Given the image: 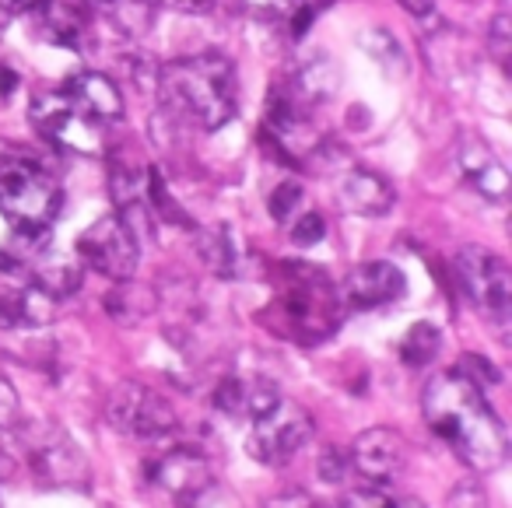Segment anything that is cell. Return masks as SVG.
I'll list each match as a JSON object with an SVG mask.
<instances>
[{
  "instance_id": "1",
  "label": "cell",
  "mask_w": 512,
  "mask_h": 508,
  "mask_svg": "<svg viewBox=\"0 0 512 508\" xmlns=\"http://www.w3.org/2000/svg\"><path fill=\"white\" fill-rule=\"evenodd\" d=\"M425 421L470 470L484 473L502 466L505 452H509V435L491 403L481 396L477 382L467 372L453 368V372L435 375L425 386Z\"/></svg>"
},
{
  "instance_id": "2",
  "label": "cell",
  "mask_w": 512,
  "mask_h": 508,
  "mask_svg": "<svg viewBox=\"0 0 512 508\" xmlns=\"http://www.w3.org/2000/svg\"><path fill=\"white\" fill-rule=\"evenodd\" d=\"M155 92L169 113L190 116L204 130H221L235 116V67L221 53H200L158 67Z\"/></svg>"
},
{
  "instance_id": "3",
  "label": "cell",
  "mask_w": 512,
  "mask_h": 508,
  "mask_svg": "<svg viewBox=\"0 0 512 508\" xmlns=\"http://www.w3.org/2000/svg\"><path fill=\"white\" fill-rule=\"evenodd\" d=\"M341 295L337 284L309 263H288L278 298L267 309V326L295 344H323L341 323Z\"/></svg>"
},
{
  "instance_id": "4",
  "label": "cell",
  "mask_w": 512,
  "mask_h": 508,
  "mask_svg": "<svg viewBox=\"0 0 512 508\" xmlns=\"http://www.w3.org/2000/svg\"><path fill=\"white\" fill-rule=\"evenodd\" d=\"M64 207V190L32 158L0 151V214L15 225V232L43 235Z\"/></svg>"
},
{
  "instance_id": "5",
  "label": "cell",
  "mask_w": 512,
  "mask_h": 508,
  "mask_svg": "<svg viewBox=\"0 0 512 508\" xmlns=\"http://www.w3.org/2000/svg\"><path fill=\"white\" fill-rule=\"evenodd\" d=\"M456 281H460L463 295L488 316L491 323L505 326L512 312V270L498 253L484 246H463L453 260Z\"/></svg>"
},
{
  "instance_id": "6",
  "label": "cell",
  "mask_w": 512,
  "mask_h": 508,
  "mask_svg": "<svg viewBox=\"0 0 512 508\" xmlns=\"http://www.w3.org/2000/svg\"><path fill=\"white\" fill-rule=\"evenodd\" d=\"M106 417L120 435L130 438H155L169 435L176 428V410L165 396H158L155 389L141 386V382H120L113 386L106 400Z\"/></svg>"
},
{
  "instance_id": "7",
  "label": "cell",
  "mask_w": 512,
  "mask_h": 508,
  "mask_svg": "<svg viewBox=\"0 0 512 508\" xmlns=\"http://www.w3.org/2000/svg\"><path fill=\"white\" fill-rule=\"evenodd\" d=\"M78 256L85 260V267H92L95 274L109 277V281H130L137 270V235L120 214H106L95 225H88L78 239Z\"/></svg>"
},
{
  "instance_id": "8",
  "label": "cell",
  "mask_w": 512,
  "mask_h": 508,
  "mask_svg": "<svg viewBox=\"0 0 512 508\" xmlns=\"http://www.w3.org/2000/svg\"><path fill=\"white\" fill-rule=\"evenodd\" d=\"M309 435H313V421H309L306 410L281 400L271 414L256 417L253 421V431H249V438H246V449L256 463L285 466L288 459L309 442Z\"/></svg>"
},
{
  "instance_id": "9",
  "label": "cell",
  "mask_w": 512,
  "mask_h": 508,
  "mask_svg": "<svg viewBox=\"0 0 512 508\" xmlns=\"http://www.w3.org/2000/svg\"><path fill=\"white\" fill-rule=\"evenodd\" d=\"M29 120L36 127V134L43 141L57 144V148L81 151V155L99 151L102 130L92 127L88 120H81L78 109L64 99V92H39L29 106Z\"/></svg>"
},
{
  "instance_id": "10",
  "label": "cell",
  "mask_w": 512,
  "mask_h": 508,
  "mask_svg": "<svg viewBox=\"0 0 512 508\" xmlns=\"http://www.w3.org/2000/svg\"><path fill=\"white\" fill-rule=\"evenodd\" d=\"M144 480H148L151 487H158V491H165L169 498H176L183 508L214 484L211 463H207L197 449H186V445L151 456L148 463H144Z\"/></svg>"
},
{
  "instance_id": "11",
  "label": "cell",
  "mask_w": 512,
  "mask_h": 508,
  "mask_svg": "<svg viewBox=\"0 0 512 508\" xmlns=\"http://www.w3.org/2000/svg\"><path fill=\"white\" fill-rule=\"evenodd\" d=\"M60 92H64V99L78 109L81 120H88L99 130L123 116V92L109 74L81 71V74H74Z\"/></svg>"
},
{
  "instance_id": "12",
  "label": "cell",
  "mask_w": 512,
  "mask_h": 508,
  "mask_svg": "<svg viewBox=\"0 0 512 508\" xmlns=\"http://www.w3.org/2000/svg\"><path fill=\"white\" fill-rule=\"evenodd\" d=\"M337 295H341V305H351V309H379L404 295V274L386 260L362 263L344 277Z\"/></svg>"
},
{
  "instance_id": "13",
  "label": "cell",
  "mask_w": 512,
  "mask_h": 508,
  "mask_svg": "<svg viewBox=\"0 0 512 508\" xmlns=\"http://www.w3.org/2000/svg\"><path fill=\"white\" fill-rule=\"evenodd\" d=\"M351 463H355V470L362 473V477L386 484V480H393L400 470H404L407 445L397 431L369 428L355 438V445H351Z\"/></svg>"
},
{
  "instance_id": "14",
  "label": "cell",
  "mask_w": 512,
  "mask_h": 508,
  "mask_svg": "<svg viewBox=\"0 0 512 508\" xmlns=\"http://www.w3.org/2000/svg\"><path fill=\"white\" fill-rule=\"evenodd\" d=\"M278 403H281V389L271 379H264V375H253V379L232 375V379H225L214 389V407L228 417H249V421H256V417L271 414Z\"/></svg>"
},
{
  "instance_id": "15",
  "label": "cell",
  "mask_w": 512,
  "mask_h": 508,
  "mask_svg": "<svg viewBox=\"0 0 512 508\" xmlns=\"http://www.w3.org/2000/svg\"><path fill=\"white\" fill-rule=\"evenodd\" d=\"M53 319V298L32 284H0V330L43 326Z\"/></svg>"
},
{
  "instance_id": "16",
  "label": "cell",
  "mask_w": 512,
  "mask_h": 508,
  "mask_svg": "<svg viewBox=\"0 0 512 508\" xmlns=\"http://www.w3.org/2000/svg\"><path fill=\"white\" fill-rule=\"evenodd\" d=\"M460 169L470 179L477 193H484L488 200H505L509 193V172L498 162V155L481 141H467L460 148Z\"/></svg>"
},
{
  "instance_id": "17",
  "label": "cell",
  "mask_w": 512,
  "mask_h": 508,
  "mask_svg": "<svg viewBox=\"0 0 512 508\" xmlns=\"http://www.w3.org/2000/svg\"><path fill=\"white\" fill-rule=\"evenodd\" d=\"M341 204L351 214H362V218H379L393 207V190L383 176L369 169H355L344 176L341 183Z\"/></svg>"
},
{
  "instance_id": "18",
  "label": "cell",
  "mask_w": 512,
  "mask_h": 508,
  "mask_svg": "<svg viewBox=\"0 0 512 508\" xmlns=\"http://www.w3.org/2000/svg\"><path fill=\"white\" fill-rule=\"evenodd\" d=\"M32 18H36V36L53 46L78 50L81 39H85V15L74 8L71 0H46L43 8L32 11Z\"/></svg>"
},
{
  "instance_id": "19",
  "label": "cell",
  "mask_w": 512,
  "mask_h": 508,
  "mask_svg": "<svg viewBox=\"0 0 512 508\" xmlns=\"http://www.w3.org/2000/svg\"><path fill=\"white\" fill-rule=\"evenodd\" d=\"M334 88H337V67H334V60H327V57H320V60H313V64H306L299 71V78L292 81L295 99H299L306 109H313V106H320V102H327L330 95H334Z\"/></svg>"
},
{
  "instance_id": "20",
  "label": "cell",
  "mask_w": 512,
  "mask_h": 508,
  "mask_svg": "<svg viewBox=\"0 0 512 508\" xmlns=\"http://www.w3.org/2000/svg\"><path fill=\"white\" fill-rule=\"evenodd\" d=\"M32 459H36V466L43 470V477L53 480V484L85 487V463H81V456H78L74 445L60 442V445H53V449L32 452Z\"/></svg>"
},
{
  "instance_id": "21",
  "label": "cell",
  "mask_w": 512,
  "mask_h": 508,
  "mask_svg": "<svg viewBox=\"0 0 512 508\" xmlns=\"http://www.w3.org/2000/svg\"><path fill=\"white\" fill-rule=\"evenodd\" d=\"M197 253L214 274L228 277L235 270V242L225 225L211 228V232H197Z\"/></svg>"
},
{
  "instance_id": "22",
  "label": "cell",
  "mask_w": 512,
  "mask_h": 508,
  "mask_svg": "<svg viewBox=\"0 0 512 508\" xmlns=\"http://www.w3.org/2000/svg\"><path fill=\"white\" fill-rule=\"evenodd\" d=\"M439 344H442V333L432 323H414L404 333V340H400V358L411 368H425L439 354Z\"/></svg>"
},
{
  "instance_id": "23",
  "label": "cell",
  "mask_w": 512,
  "mask_h": 508,
  "mask_svg": "<svg viewBox=\"0 0 512 508\" xmlns=\"http://www.w3.org/2000/svg\"><path fill=\"white\" fill-rule=\"evenodd\" d=\"M242 11L260 22H292L306 0H239Z\"/></svg>"
},
{
  "instance_id": "24",
  "label": "cell",
  "mask_w": 512,
  "mask_h": 508,
  "mask_svg": "<svg viewBox=\"0 0 512 508\" xmlns=\"http://www.w3.org/2000/svg\"><path fill=\"white\" fill-rule=\"evenodd\" d=\"M362 46L372 53V60H379L383 67L404 71V50H400V43L386 29H376L372 36H362Z\"/></svg>"
},
{
  "instance_id": "25",
  "label": "cell",
  "mask_w": 512,
  "mask_h": 508,
  "mask_svg": "<svg viewBox=\"0 0 512 508\" xmlns=\"http://www.w3.org/2000/svg\"><path fill=\"white\" fill-rule=\"evenodd\" d=\"M155 11H158V0H120L116 15H120L123 29H130L134 36H141V32L151 29V22H155Z\"/></svg>"
},
{
  "instance_id": "26",
  "label": "cell",
  "mask_w": 512,
  "mask_h": 508,
  "mask_svg": "<svg viewBox=\"0 0 512 508\" xmlns=\"http://www.w3.org/2000/svg\"><path fill=\"white\" fill-rule=\"evenodd\" d=\"M299 204H302V186L295 183V179H285V183L271 193V204L267 207H271V218L285 225V221L299 211Z\"/></svg>"
},
{
  "instance_id": "27",
  "label": "cell",
  "mask_w": 512,
  "mask_h": 508,
  "mask_svg": "<svg viewBox=\"0 0 512 508\" xmlns=\"http://www.w3.org/2000/svg\"><path fill=\"white\" fill-rule=\"evenodd\" d=\"M488 50H491V57L498 60V64H509V53H512V18L505 15H495V22H491V29H488Z\"/></svg>"
},
{
  "instance_id": "28",
  "label": "cell",
  "mask_w": 512,
  "mask_h": 508,
  "mask_svg": "<svg viewBox=\"0 0 512 508\" xmlns=\"http://www.w3.org/2000/svg\"><path fill=\"white\" fill-rule=\"evenodd\" d=\"M292 242L299 249H309V246H316V242L327 235V221H323V214H316V211H309V214H302L299 221L292 225Z\"/></svg>"
},
{
  "instance_id": "29",
  "label": "cell",
  "mask_w": 512,
  "mask_h": 508,
  "mask_svg": "<svg viewBox=\"0 0 512 508\" xmlns=\"http://www.w3.org/2000/svg\"><path fill=\"white\" fill-rule=\"evenodd\" d=\"M18 393L15 386H11L4 375H0V428H11V424H18Z\"/></svg>"
},
{
  "instance_id": "30",
  "label": "cell",
  "mask_w": 512,
  "mask_h": 508,
  "mask_svg": "<svg viewBox=\"0 0 512 508\" xmlns=\"http://www.w3.org/2000/svg\"><path fill=\"white\" fill-rule=\"evenodd\" d=\"M344 470H348V456H344V452H337V449L323 452V459H320V473H323V477H327V480H341Z\"/></svg>"
},
{
  "instance_id": "31",
  "label": "cell",
  "mask_w": 512,
  "mask_h": 508,
  "mask_svg": "<svg viewBox=\"0 0 512 508\" xmlns=\"http://www.w3.org/2000/svg\"><path fill=\"white\" fill-rule=\"evenodd\" d=\"M158 4L179 11V15H207L214 8V0H158Z\"/></svg>"
},
{
  "instance_id": "32",
  "label": "cell",
  "mask_w": 512,
  "mask_h": 508,
  "mask_svg": "<svg viewBox=\"0 0 512 508\" xmlns=\"http://www.w3.org/2000/svg\"><path fill=\"white\" fill-rule=\"evenodd\" d=\"M397 4L407 11V15H414V18H428L435 11L432 0H397Z\"/></svg>"
},
{
  "instance_id": "33",
  "label": "cell",
  "mask_w": 512,
  "mask_h": 508,
  "mask_svg": "<svg viewBox=\"0 0 512 508\" xmlns=\"http://www.w3.org/2000/svg\"><path fill=\"white\" fill-rule=\"evenodd\" d=\"M46 0H4V8L11 11V15H32V11L43 8Z\"/></svg>"
},
{
  "instance_id": "34",
  "label": "cell",
  "mask_w": 512,
  "mask_h": 508,
  "mask_svg": "<svg viewBox=\"0 0 512 508\" xmlns=\"http://www.w3.org/2000/svg\"><path fill=\"white\" fill-rule=\"evenodd\" d=\"M15 85H18V74L8 71V67H0V95L8 99V95L15 92Z\"/></svg>"
},
{
  "instance_id": "35",
  "label": "cell",
  "mask_w": 512,
  "mask_h": 508,
  "mask_svg": "<svg viewBox=\"0 0 512 508\" xmlns=\"http://www.w3.org/2000/svg\"><path fill=\"white\" fill-rule=\"evenodd\" d=\"M390 508H425L418 498H397V501H390Z\"/></svg>"
},
{
  "instance_id": "36",
  "label": "cell",
  "mask_w": 512,
  "mask_h": 508,
  "mask_svg": "<svg viewBox=\"0 0 512 508\" xmlns=\"http://www.w3.org/2000/svg\"><path fill=\"white\" fill-rule=\"evenodd\" d=\"M0 4H4V0H0Z\"/></svg>"
}]
</instances>
